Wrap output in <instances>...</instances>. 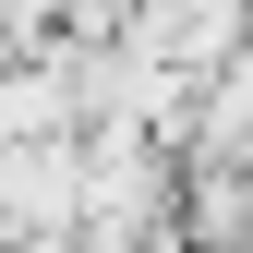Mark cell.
I'll list each match as a JSON object with an SVG mask.
<instances>
[{"instance_id": "cell-1", "label": "cell", "mask_w": 253, "mask_h": 253, "mask_svg": "<svg viewBox=\"0 0 253 253\" xmlns=\"http://www.w3.org/2000/svg\"><path fill=\"white\" fill-rule=\"evenodd\" d=\"M241 37H253V0H133L109 48H133V60H157V73L205 84V73H217Z\"/></svg>"}]
</instances>
